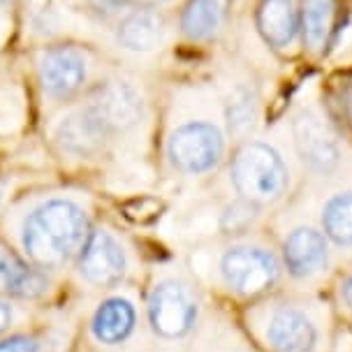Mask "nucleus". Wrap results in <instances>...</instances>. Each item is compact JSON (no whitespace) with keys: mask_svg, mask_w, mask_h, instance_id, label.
<instances>
[{"mask_svg":"<svg viewBox=\"0 0 352 352\" xmlns=\"http://www.w3.org/2000/svg\"><path fill=\"white\" fill-rule=\"evenodd\" d=\"M81 188H42L12 199L0 213V239L37 269L65 278L96 223Z\"/></svg>","mask_w":352,"mask_h":352,"instance_id":"obj_1","label":"nucleus"},{"mask_svg":"<svg viewBox=\"0 0 352 352\" xmlns=\"http://www.w3.org/2000/svg\"><path fill=\"white\" fill-rule=\"evenodd\" d=\"M30 70L47 114L88 96L109 72L91 44L70 37L35 44Z\"/></svg>","mask_w":352,"mask_h":352,"instance_id":"obj_2","label":"nucleus"},{"mask_svg":"<svg viewBox=\"0 0 352 352\" xmlns=\"http://www.w3.org/2000/svg\"><path fill=\"white\" fill-rule=\"evenodd\" d=\"M130 274L132 253L123 234L111 225L96 220L74 257L67 278L81 292L102 294L116 287H125Z\"/></svg>","mask_w":352,"mask_h":352,"instance_id":"obj_3","label":"nucleus"},{"mask_svg":"<svg viewBox=\"0 0 352 352\" xmlns=\"http://www.w3.org/2000/svg\"><path fill=\"white\" fill-rule=\"evenodd\" d=\"M47 142L56 158L67 167L93 165L107 158L114 148L98 111L86 96L47 114Z\"/></svg>","mask_w":352,"mask_h":352,"instance_id":"obj_4","label":"nucleus"},{"mask_svg":"<svg viewBox=\"0 0 352 352\" xmlns=\"http://www.w3.org/2000/svg\"><path fill=\"white\" fill-rule=\"evenodd\" d=\"M142 324V308L125 290L96 294L86 316H81L74 348L79 352H123L137 336Z\"/></svg>","mask_w":352,"mask_h":352,"instance_id":"obj_5","label":"nucleus"},{"mask_svg":"<svg viewBox=\"0 0 352 352\" xmlns=\"http://www.w3.org/2000/svg\"><path fill=\"white\" fill-rule=\"evenodd\" d=\"M202 306L195 287L181 276H160L144 299V318L158 341L181 343L199 327Z\"/></svg>","mask_w":352,"mask_h":352,"instance_id":"obj_6","label":"nucleus"},{"mask_svg":"<svg viewBox=\"0 0 352 352\" xmlns=\"http://www.w3.org/2000/svg\"><path fill=\"white\" fill-rule=\"evenodd\" d=\"M230 184L239 199L267 206L285 195L290 176L285 160L274 146L264 142H243L230 160Z\"/></svg>","mask_w":352,"mask_h":352,"instance_id":"obj_7","label":"nucleus"},{"mask_svg":"<svg viewBox=\"0 0 352 352\" xmlns=\"http://www.w3.org/2000/svg\"><path fill=\"white\" fill-rule=\"evenodd\" d=\"M228 151L225 132L209 118H188L167 135L165 155L181 176H206L220 167Z\"/></svg>","mask_w":352,"mask_h":352,"instance_id":"obj_8","label":"nucleus"},{"mask_svg":"<svg viewBox=\"0 0 352 352\" xmlns=\"http://www.w3.org/2000/svg\"><path fill=\"white\" fill-rule=\"evenodd\" d=\"M86 98L98 111L114 148L137 132L146 118V100L142 88L121 72L109 70Z\"/></svg>","mask_w":352,"mask_h":352,"instance_id":"obj_9","label":"nucleus"},{"mask_svg":"<svg viewBox=\"0 0 352 352\" xmlns=\"http://www.w3.org/2000/svg\"><path fill=\"white\" fill-rule=\"evenodd\" d=\"M218 278L243 299L269 292L280 278V264L274 253L255 243H232L218 257Z\"/></svg>","mask_w":352,"mask_h":352,"instance_id":"obj_10","label":"nucleus"},{"mask_svg":"<svg viewBox=\"0 0 352 352\" xmlns=\"http://www.w3.org/2000/svg\"><path fill=\"white\" fill-rule=\"evenodd\" d=\"M58 276L37 269L21 257L5 239H0V294L26 306L49 304L60 285Z\"/></svg>","mask_w":352,"mask_h":352,"instance_id":"obj_11","label":"nucleus"},{"mask_svg":"<svg viewBox=\"0 0 352 352\" xmlns=\"http://www.w3.org/2000/svg\"><path fill=\"white\" fill-rule=\"evenodd\" d=\"M294 146L301 162L316 174L329 176L341 165V146L334 132L313 111H301L292 123Z\"/></svg>","mask_w":352,"mask_h":352,"instance_id":"obj_12","label":"nucleus"},{"mask_svg":"<svg viewBox=\"0 0 352 352\" xmlns=\"http://www.w3.org/2000/svg\"><path fill=\"white\" fill-rule=\"evenodd\" d=\"M111 40L121 52L128 54H151L162 47L167 35V21L160 10L125 8L123 14L111 26Z\"/></svg>","mask_w":352,"mask_h":352,"instance_id":"obj_13","label":"nucleus"},{"mask_svg":"<svg viewBox=\"0 0 352 352\" xmlns=\"http://www.w3.org/2000/svg\"><path fill=\"white\" fill-rule=\"evenodd\" d=\"M264 338L274 352H313L318 345V329L304 311L278 306L267 318Z\"/></svg>","mask_w":352,"mask_h":352,"instance_id":"obj_14","label":"nucleus"},{"mask_svg":"<svg viewBox=\"0 0 352 352\" xmlns=\"http://www.w3.org/2000/svg\"><path fill=\"white\" fill-rule=\"evenodd\" d=\"M329 260L327 236L313 228H294L283 241V262L292 278H311Z\"/></svg>","mask_w":352,"mask_h":352,"instance_id":"obj_15","label":"nucleus"},{"mask_svg":"<svg viewBox=\"0 0 352 352\" xmlns=\"http://www.w3.org/2000/svg\"><path fill=\"white\" fill-rule=\"evenodd\" d=\"M255 21L264 42L276 49L290 47L299 33V12L292 0H262Z\"/></svg>","mask_w":352,"mask_h":352,"instance_id":"obj_16","label":"nucleus"},{"mask_svg":"<svg viewBox=\"0 0 352 352\" xmlns=\"http://www.w3.org/2000/svg\"><path fill=\"white\" fill-rule=\"evenodd\" d=\"M230 0H188L179 28L190 42H211L228 19Z\"/></svg>","mask_w":352,"mask_h":352,"instance_id":"obj_17","label":"nucleus"},{"mask_svg":"<svg viewBox=\"0 0 352 352\" xmlns=\"http://www.w3.org/2000/svg\"><path fill=\"white\" fill-rule=\"evenodd\" d=\"M336 12V0H301L299 30L304 33L308 49L322 52L334 35H338Z\"/></svg>","mask_w":352,"mask_h":352,"instance_id":"obj_18","label":"nucleus"},{"mask_svg":"<svg viewBox=\"0 0 352 352\" xmlns=\"http://www.w3.org/2000/svg\"><path fill=\"white\" fill-rule=\"evenodd\" d=\"M0 352H67V338L56 324H30L0 336Z\"/></svg>","mask_w":352,"mask_h":352,"instance_id":"obj_19","label":"nucleus"},{"mask_svg":"<svg viewBox=\"0 0 352 352\" xmlns=\"http://www.w3.org/2000/svg\"><path fill=\"white\" fill-rule=\"evenodd\" d=\"M225 123H228L230 135L246 137L255 128L257 121V102L255 96L246 86H234L225 96Z\"/></svg>","mask_w":352,"mask_h":352,"instance_id":"obj_20","label":"nucleus"},{"mask_svg":"<svg viewBox=\"0 0 352 352\" xmlns=\"http://www.w3.org/2000/svg\"><path fill=\"white\" fill-rule=\"evenodd\" d=\"M322 230L336 246H352V192H338L324 204Z\"/></svg>","mask_w":352,"mask_h":352,"instance_id":"obj_21","label":"nucleus"},{"mask_svg":"<svg viewBox=\"0 0 352 352\" xmlns=\"http://www.w3.org/2000/svg\"><path fill=\"white\" fill-rule=\"evenodd\" d=\"M67 10L74 14L98 23V26H111L118 16L123 14V0H65Z\"/></svg>","mask_w":352,"mask_h":352,"instance_id":"obj_22","label":"nucleus"},{"mask_svg":"<svg viewBox=\"0 0 352 352\" xmlns=\"http://www.w3.org/2000/svg\"><path fill=\"white\" fill-rule=\"evenodd\" d=\"M30 324H35V306L19 304V301L0 294V336L26 329Z\"/></svg>","mask_w":352,"mask_h":352,"instance_id":"obj_23","label":"nucleus"},{"mask_svg":"<svg viewBox=\"0 0 352 352\" xmlns=\"http://www.w3.org/2000/svg\"><path fill=\"white\" fill-rule=\"evenodd\" d=\"M255 204L246 202V199H236L234 204H230L228 209L223 211V218H220V225H223L225 232L230 234H241L243 230L253 223L255 218Z\"/></svg>","mask_w":352,"mask_h":352,"instance_id":"obj_24","label":"nucleus"},{"mask_svg":"<svg viewBox=\"0 0 352 352\" xmlns=\"http://www.w3.org/2000/svg\"><path fill=\"white\" fill-rule=\"evenodd\" d=\"M125 8H146V10H160L169 0H123Z\"/></svg>","mask_w":352,"mask_h":352,"instance_id":"obj_25","label":"nucleus"},{"mask_svg":"<svg viewBox=\"0 0 352 352\" xmlns=\"http://www.w3.org/2000/svg\"><path fill=\"white\" fill-rule=\"evenodd\" d=\"M341 109H343V116H345V121H348V125H352V88H350V91H345V93H343V98H341Z\"/></svg>","mask_w":352,"mask_h":352,"instance_id":"obj_26","label":"nucleus"},{"mask_svg":"<svg viewBox=\"0 0 352 352\" xmlns=\"http://www.w3.org/2000/svg\"><path fill=\"white\" fill-rule=\"evenodd\" d=\"M341 301L348 308H352V276H348V278L341 283Z\"/></svg>","mask_w":352,"mask_h":352,"instance_id":"obj_27","label":"nucleus"},{"mask_svg":"<svg viewBox=\"0 0 352 352\" xmlns=\"http://www.w3.org/2000/svg\"><path fill=\"white\" fill-rule=\"evenodd\" d=\"M5 199H8V184H5V181L0 179V213H3V209L8 206V202H5Z\"/></svg>","mask_w":352,"mask_h":352,"instance_id":"obj_28","label":"nucleus"},{"mask_svg":"<svg viewBox=\"0 0 352 352\" xmlns=\"http://www.w3.org/2000/svg\"><path fill=\"white\" fill-rule=\"evenodd\" d=\"M19 0H0V10H5V8H12V5H16Z\"/></svg>","mask_w":352,"mask_h":352,"instance_id":"obj_29","label":"nucleus"},{"mask_svg":"<svg viewBox=\"0 0 352 352\" xmlns=\"http://www.w3.org/2000/svg\"><path fill=\"white\" fill-rule=\"evenodd\" d=\"M197 352H223V350H220V348H213V345H206V348L197 350Z\"/></svg>","mask_w":352,"mask_h":352,"instance_id":"obj_30","label":"nucleus"}]
</instances>
